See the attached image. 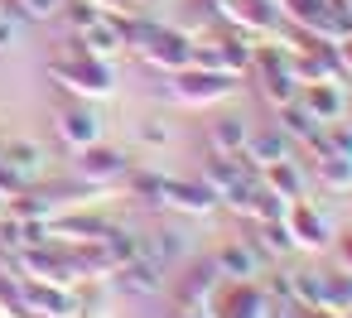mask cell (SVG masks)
Instances as JSON below:
<instances>
[{
    "mask_svg": "<svg viewBox=\"0 0 352 318\" xmlns=\"http://www.w3.org/2000/svg\"><path fill=\"white\" fill-rule=\"evenodd\" d=\"M49 78H54L58 87H68L78 102H102V97H111V92H116V73H111V63H102V58L82 54L73 39L63 44V54H54V58H49Z\"/></svg>",
    "mask_w": 352,
    "mask_h": 318,
    "instance_id": "cell-1",
    "label": "cell"
},
{
    "mask_svg": "<svg viewBox=\"0 0 352 318\" xmlns=\"http://www.w3.org/2000/svg\"><path fill=\"white\" fill-rule=\"evenodd\" d=\"M174 78V102H184V106H217V102H227V97H236V73H217V68H198V63H188V68H179V73H169Z\"/></svg>",
    "mask_w": 352,
    "mask_h": 318,
    "instance_id": "cell-2",
    "label": "cell"
},
{
    "mask_svg": "<svg viewBox=\"0 0 352 318\" xmlns=\"http://www.w3.org/2000/svg\"><path fill=\"white\" fill-rule=\"evenodd\" d=\"M20 308H25V318H78V294H73V284L20 280Z\"/></svg>",
    "mask_w": 352,
    "mask_h": 318,
    "instance_id": "cell-3",
    "label": "cell"
},
{
    "mask_svg": "<svg viewBox=\"0 0 352 318\" xmlns=\"http://www.w3.org/2000/svg\"><path fill=\"white\" fill-rule=\"evenodd\" d=\"M135 54H140L150 68H160V73H179V68L193 63V39H188L184 30H164V25H155Z\"/></svg>",
    "mask_w": 352,
    "mask_h": 318,
    "instance_id": "cell-4",
    "label": "cell"
},
{
    "mask_svg": "<svg viewBox=\"0 0 352 318\" xmlns=\"http://www.w3.org/2000/svg\"><path fill=\"white\" fill-rule=\"evenodd\" d=\"M212 265H217V275H227V280H256V275H265L270 255L256 246V236H241V241H222L217 255H212Z\"/></svg>",
    "mask_w": 352,
    "mask_h": 318,
    "instance_id": "cell-5",
    "label": "cell"
},
{
    "mask_svg": "<svg viewBox=\"0 0 352 318\" xmlns=\"http://www.w3.org/2000/svg\"><path fill=\"white\" fill-rule=\"evenodd\" d=\"M78 155V179H87V183H116V179H126L131 174V159L121 155V150H111V145H82V150H73Z\"/></svg>",
    "mask_w": 352,
    "mask_h": 318,
    "instance_id": "cell-6",
    "label": "cell"
},
{
    "mask_svg": "<svg viewBox=\"0 0 352 318\" xmlns=\"http://www.w3.org/2000/svg\"><path fill=\"white\" fill-rule=\"evenodd\" d=\"M164 275H169V270H164L155 255H145V251H140V255H131L126 265H116V270H111L116 289H126V294H135V299L160 294V289H164Z\"/></svg>",
    "mask_w": 352,
    "mask_h": 318,
    "instance_id": "cell-7",
    "label": "cell"
},
{
    "mask_svg": "<svg viewBox=\"0 0 352 318\" xmlns=\"http://www.w3.org/2000/svg\"><path fill=\"white\" fill-rule=\"evenodd\" d=\"M160 203H164V207H179V212H188V217H208L222 198H217L203 179H164Z\"/></svg>",
    "mask_w": 352,
    "mask_h": 318,
    "instance_id": "cell-8",
    "label": "cell"
},
{
    "mask_svg": "<svg viewBox=\"0 0 352 318\" xmlns=\"http://www.w3.org/2000/svg\"><path fill=\"white\" fill-rule=\"evenodd\" d=\"M54 130H58V140H63L68 150H82V145H97V140H102V116H97L87 102H73V106L58 111Z\"/></svg>",
    "mask_w": 352,
    "mask_h": 318,
    "instance_id": "cell-9",
    "label": "cell"
},
{
    "mask_svg": "<svg viewBox=\"0 0 352 318\" xmlns=\"http://www.w3.org/2000/svg\"><path fill=\"white\" fill-rule=\"evenodd\" d=\"M285 227H289V236H294V246H299V251H323V246L333 241V227H328V217H323V212H314L304 198H299V203H289V212H285Z\"/></svg>",
    "mask_w": 352,
    "mask_h": 318,
    "instance_id": "cell-10",
    "label": "cell"
},
{
    "mask_svg": "<svg viewBox=\"0 0 352 318\" xmlns=\"http://www.w3.org/2000/svg\"><path fill=\"white\" fill-rule=\"evenodd\" d=\"M44 145L34 140H10V145H0V169H6L20 188H30L34 179H44Z\"/></svg>",
    "mask_w": 352,
    "mask_h": 318,
    "instance_id": "cell-11",
    "label": "cell"
},
{
    "mask_svg": "<svg viewBox=\"0 0 352 318\" xmlns=\"http://www.w3.org/2000/svg\"><path fill=\"white\" fill-rule=\"evenodd\" d=\"M73 44L82 49V54H92V58H102V63H111L116 54H126V39H121V25L102 10V20H92L82 34H73Z\"/></svg>",
    "mask_w": 352,
    "mask_h": 318,
    "instance_id": "cell-12",
    "label": "cell"
},
{
    "mask_svg": "<svg viewBox=\"0 0 352 318\" xmlns=\"http://www.w3.org/2000/svg\"><path fill=\"white\" fill-rule=\"evenodd\" d=\"M299 102L309 106V116H314L318 126H328V121H338V116L347 111V97H342L338 78H328V82H304V87H299Z\"/></svg>",
    "mask_w": 352,
    "mask_h": 318,
    "instance_id": "cell-13",
    "label": "cell"
},
{
    "mask_svg": "<svg viewBox=\"0 0 352 318\" xmlns=\"http://www.w3.org/2000/svg\"><path fill=\"white\" fill-rule=\"evenodd\" d=\"M256 169H265V164H280V159H294V140L280 130V126H265V130H251V140H246V150H241Z\"/></svg>",
    "mask_w": 352,
    "mask_h": 318,
    "instance_id": "cell-14",
    "label": "cell"
},
{
    "mask_svg": "<svg viewBox=\"0 0 352 318\" xmlns=\"http://www.w3.org/2000/svg\"><path fill=\"white\" fill-rule=\"evenodd\" d=\"M212 294H217V265L188 270V275L174 284V304H179V308H208Z\"/></svg>",
    "mask_w": 352,
    "mask_h": 318,
    "instance_id": "cell-15",
    "label": "cell"
},
{
    "mask_svg": "<svg viewBox=\"0 0 352 318\" xmlns=\"http://www.w3.org/2000/svg\"><path fill=\"white\" fill-rule=\"evenodd\" d=\"M251 140V126L241 116H217L208 126V155H241Z\"/></svg>",
    "mask_w": 352,
    "mask_h": 318,
    "instance_id": "cell-16",
    "label": "cell"
},
{
    "mask_svg": "<svg viewBox=\"0 0 352 318\" xmlns=\"http://www.w3.org/2000/svg\"><path fill=\"white\" fill-rule=\"evenodd\" d=\"M275 126L294 140V145H309L314 135H318V121L309 116V106L294 97V102H285V106H275Z\"/></svg>",
    "mask_w": 352,
    "mask_h": 318,
    "instance_id": "cell-17",
    "label": "cell"
},
{
    "mask_svg": "<svg viewBox=\"0 0 352 318\" xmlns=\"http://www.w3.org/2000/svg\"><path fill=\"white\" fill-rule=\"evenodd\" d=\"M261 183H265V188H275V193H280V198H289V203H299V198H304V174H299V164H294V159L265 164V169H261Z\"/></svg>",
    "mask_w": 352,
    "mask_h": 318,
    "instance_id": "cell-18",
    "label": "cell"
},
{
    "mask_svg": "<svg viewBox=\"0 0 352 318\" xmlns=\"http://www.w3.org/2000/svg\"><path fill=\"white\" fill-rule=\"evenodd\" d=\"M140 251H145V255H155V260L169 270L174 260H184V255H188V241H184L179 231H169V227H164V231H150V236H140Z\"/></svg>",
    "mask_w": 352,
    "mask_h": 318,
    "instance_id": "cell-19",
    "label": "cell"
},
{
    "mask_svg": "<svg viewBox=\"0 0 352 318\" xmlns=\"http://www.w3.org/2000/svg\"><path fill=\"white\" fill-rule=\"evenodd\" d=\"M318 188L352 193V159L347 155H318Z\"/></svg>",
    "mask_w": 352,
    "mask_h": 318,
    "instance_id": "cell-20",
    "label": "cell"
},
{
    "mask_svg": "<svg viewBox=\"0 0 352 318\" xmlns=\"http://www.w3.org/2000/svg\"><path fill=\"white\" fill-rule=\"evenodd\" d=\"M289 212V198H280L275 188H265L261 179L251 183V207H246V217H256V222H275V217H285Z\"/></svg>",
    "mask_w": 352,
    "mask_h": 318,
    "instance_id": "cell-21",
    "label": "cell"
},
{
    "mask_svg": "<svg viewBox=\"0 0 352 318\" xmlns=\"http://www.w3.org/2000/svg\"><path fill=\"white\" fill-rule=\"evenodd\" d=\"M275 5H280L285 20H294L304 34H314L318 20H323V10H328V0H275Z\"/></svg>",
    "mask_w": 352,
    "mask_h": 318,
    "instance_id": "cell-22",
    "label": "cell"
},
{
    "mask_svg": "<svg viewBox=\"0 0 352 318\" xmlns=\"http://www.w3.org/2000/svg\"><path fill=\"white\" fill-rule=\"evenodd\" d=\"M256 246L275 260V255H289V251H299L294 246V236H289V227H285V217H275V222H261V236H256Z\"/></svg>",
    "mask_w": 352,
    "mask_h": 318,
    "instance_id": "cell-23",
    "label": "cell"
},
{
    "mask_svg": "<svg viewBox=\"0 0 352 318\" xmlns=\"http://www.w3.org/2000/svg\"><path fill=\"white\" fill-rule=\"evenodd\" d=\"M63 20H68L73 34H82L92 20H102V5L97 0H63Z\"/></svg>",
    "mask_w": 352,
    "mask_h": 318,
    "instance_id": "cell-24",
    "label": "cell"
},
{
    "mask_svg": "<svg viewBox=\"0 0 352 318\" xmlns=\"http://www.w3.org/2000/svg\"><path fill=\"white\" fill-rule=\"evenodd\" d=\"M126 183H131V193H135V198H145V203H160L164 174H150V169H131V174H126Z\"/></svg>",
    "mask_w": 352,
    "mask_h": 318,
    "instance_id": "cell-25",
    "label": "cell"
},
{
    "mask_svg": "<svg viewBox=\"0 0 352 318\" xmlns=\"http://www.w3.org/2000/svg\"><path fill=\"white\" fill-rule=\"evenodd\" d=\"M20 44V15L10 5H0V54H10Z\"/></svg>",
    "mask_w": 352,
    "mask_h": 318,
    "instance_id": "cell-26",
    "label": "cell"
},
{
    "mask_svg": "<svg viewBox=\"0 0 352 318\" xmlns=\"http://www.w3.org/2000/svg\"><path fill=\"white\" fill-rule=\"evenodd\" d=\"M328 246H333V255H338V270H347V275H352V231H338Z\"/></svg>",
    "mask_w": 352,
    "mask_h": 318,
    "instance_id": "cell-27",
    "label": "cell"
},
{
    "mask_svg": "<svg viewBox=\"0 0 352 318\" xmlns=\"http://www.w3.org/2000/svg\"><path fill=\"white\" fill-rule=\"evenodd\" d=\"M140 140H145V145H164V140H169V130H164L160 121H145V126H140Z\"/></svg>",
    "mask_w": 352,
    "mask_h": 318,
    "instance_id": "cell-28",
    "label": "cell"
},
{
    "mask_svg": "<svg viewBox=\"0 0 352 318\" xmlns=\"http://www.w3.org/2000/svg\"><path fill=\"white\" fill-rule=\"evenodd\" d=\"M338 63H342V78L352 73V39H338Z\"/></svg>",
    "mask_w": 352,
    "mask_h": 318,
    "instance_id": "cell-29",
    "label": "cell"
},
{
    "mask_svg": "<svg viewBox=\"0 0 352 318\" xmlns=\"http://www.w3.org/2000/svg\"><path fill=\"white\" fill-rule=\"evenodd\" d=\"M174 318H208V313H203V308H179Z\"/></svg>",
    "mask_w": 352,
    "mask_h": 318,
    "instance_id": "cell-30",
    "label": "cell"
},
{
    "mask_svg": "<svg viewBox=\"0 0 352 318\" xmlns=\"http://www.w3.org/2000/svg\"><path fill=\"white\" fill-rule=\"evenodd\" d=\"M6 212H10V193H6V188H0V217H6Z\"/></svg>",
    "mask_w": 352,
    "mask_h": 318,
    "instance_id": "cell-31",
    "label": "cell"
}]
</instances>
